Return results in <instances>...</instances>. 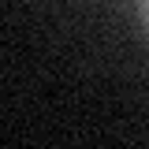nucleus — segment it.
<instances>
[{
  "instance_id": "f257e3e1",
  "label": "nucleus",
  "mask_w": 149,
  "mask_h": 149,
  "mask_svg": "<svg viewBox=\"0 0 149 149\" xmlns=\"http://www.w3.org/2000/svg\"><path fill=\"white\" fill-rule=\"evenodd\" d=\"M138 19H142V26H146V34H149V0L138 4Z\"/></svg>"
}]
</instances>
